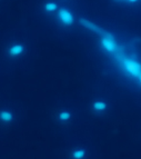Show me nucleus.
Segmentation results:
<instances>
[{
	"label": "nucleus",
	"mask_w": 141,
	"mask_h": 159,
	"mask_svg": "<svg viewBox=\"0 0 141 159\" xmlns=\"http://www.w3.org/2000/svg\"><path fill=\"white\" fill-rule=\"evenodd\" d=\"M116 1H120V2H129V3H133V2H137L138 0H116Z\"/></svg>",
	"instance_id": "obj_10"
},
{
	"label": "nucleus",
	"mask_w": 141,
	"mask_h": 159,
	"mask_svg": "<svg viewBox=\"0 0 141 159\" xmlns=\"http://www.w3.org/2000/svg\"><path fill=\"white\" fill-rule=\"evenodd\" d=\"M86 150L83 148H76L75 150L71 152L72 159H85L86 157Z\"/></svg>",
	"instance_id": "obj_7"
},
{
	"label": "nucleus",
	"mask_w": 141,
	"mask_h": 159,
	"mask_svg": "<svg viewBox=\"0 0 141 159\" xmlns=\"http://www.w3.org/2000/svg\"><path fill=\"white\" fill-rule=\"evenodd\" d=\"M107 108H108V105H107L106 101L104 100H96L95 102L92 103V109L93 111L96 112H104L107 110Z\"/></svg>",
	"instance_id": "obj_6"
},
{
	"label": "nucleus",
	"mask_w": 141,
	"mask_h": 159,
	"mask_svg": "<svg viewBox=\"0 0 141 159\" xmlns=\"http://www.w3.org/2000/svg\"><path fill=\"white\" fill-rule=\"evenodd\" d=\"M79 21H80V24L85 27L86 29L90 30V31L95 32V34H100L104 30V29H102L101 27H99L98 25L93 24V22H91L90 20H87V19H85V18H80Z\"/></svg>",
	"instance_id": "obj_3"
},
{
	"label": "nucleus",
	"mask_w": 141,
	"mask_h": 159,
	"mask_svg": "<svg viewBox=\"0 0 141 159\" xmlns=\"http://www.w3.org/2000/svg\"><path fill=\"white\" fill-rule=\"evenodd\" d=\"M71 119V112L68 110H61L58 114V120L60 122H67Z\"/></svg>",
	"instance_id": "obj_8"
},
{
	"label": "nucleus",
	"mask_w": 141,
	"mask_h": 159,
	"mask_svg": "<svg viewBox=\"0 0 141 159\" xmlns=\"http://www.w3.org/2000/svg\"><path fill=\"white\" fill-rule=\"evenodd\" d=\"M111 56L126 74L136 79L141 85V62L137 59L136 56L127 55L120 45Z\"/></svg>",
	"instance_id": "obj_1"
},
{
	"label": "nucleus",
	"mask_w": 141,
	"mask_h": 159,
	"mask_svg": "<svg viewBox=\"0 0 141 159\" xmlns=\"http://www.w3.org/2000/svg\"><path fill=\"white\" fill-rule=\"evenodd\" d=\"M13 120V114L8 109L0 110V121L3 124H9Z\"/></svg>",
	"instance_id": "obj_5"
},
{
	"label": "nucleus",
	"mask_w": 141,
	"mask_h": 159,
	"mask_svg": "<svg viewBox=\"0 0 141 159\" xmlns=\"http://www.w3.org/2000/svg\"><path fill=\"white\" fill-rule=\"evenodd\" d=\"M43 9H45L46 12H48V13L55 12V11L58 10V5H57L56 2H53V1H48V2L45 3Z\"/></svg>",
	"instance_id": "obj_9"
},
{
	"label": "nucleus",
	"mask_w": 141,
	"mask_h": 159,
	"mask_svg": "<svg viewBox=\"0 0 141 159\" xmlns=\"http://www.w3.org/2000/svg\"><path fill=\"white\" fill-rule=\"evenodd\" d=\"M58 19L64 26H71L73 24V16L68 9L60 8L58 9Z\"/></svg>",
	"instance_id": "obj_2"
},
{
	"label": "nucleus",
	"mask_w": 141,
	"mask_h": 159,
	"mask_svg": "<svg viewBox=\"0 0 141 159\" xmlns=\"http://www.w3.org/2000/svg\"><path fill=\"white\" fill-rule=\"evenodd\" d=\"M24 52V46L22 45V43H19L11 45L8 49L9 57H12V58H16V57L21 56Z\"/></svg>",
	"instance_id": "obj_4"
}]
</instances>
